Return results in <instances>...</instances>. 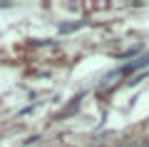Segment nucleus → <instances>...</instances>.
<instances>
[{
    "label": "nucleus",
    "instance_id": "f03ea898",
    "mask_svg": "<svg viewBox=\"0 0 149 147\" xmlns=\"http://www.w3.org/2000/svg\"><path fill=\"white\" fill-rule=\"evenodd\" d=\"M127 147H149V140L147 137H139V140H132Z\"/></svg>",
    "mask_w": 149,
    "mask_h": 147
},
{
    "label": "nucleus",
    "instance_id": "f257e3e1",
    "mask_svg": "<svg viewBox=\"0 0 149 147\" xmlns=\"http://www.w3.org/2000/svg\"><path fill=\"white\" fill-rule=\"evenodd\" d=\"M144 65H149V53L144 55V58H139V60H134V63L129 65L127 70H139V68H144Z\"/></svg>",
    "mask_w": 149,
    "mask_h": 147
}]
</instances>
